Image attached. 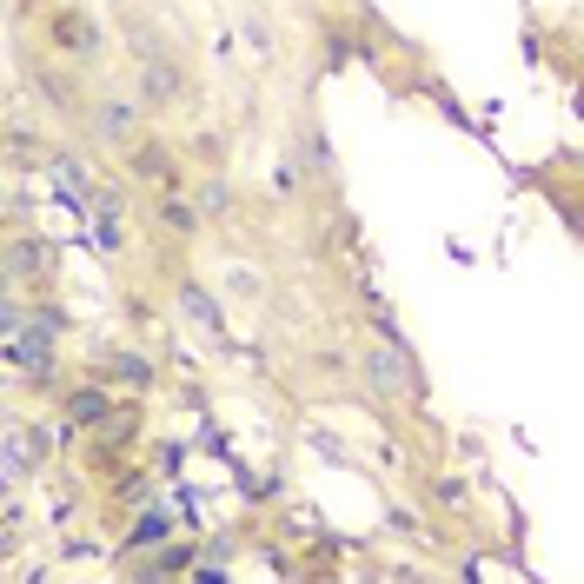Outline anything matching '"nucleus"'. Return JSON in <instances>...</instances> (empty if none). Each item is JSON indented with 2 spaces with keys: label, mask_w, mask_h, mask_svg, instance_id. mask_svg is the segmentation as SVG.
<instances>
[{
  "label": "nucleus",
  "mask_w": 584,
  "mask_h": 584,
  "mask_svg": "<svg viewBox=\"0 0 584 584\" xmlns=\"http://www.w3.org/2000/svg\"><path fill=\"white\" fill-rule=\"evenodd\" d=\"M372 385H379L385 398H412V379H405V366H398V353H392V346H379V353H372Z\"/></svg>",
  "instance_id": "1"
}]
</instances>
